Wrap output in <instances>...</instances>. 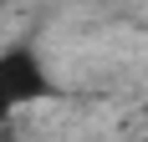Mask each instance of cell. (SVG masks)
<instances>
[{
    "mask_svg": "<svg viewBox=\"0 0 148 142\" xmlns=\"http://www.w3.org/2000/svg\"><path fill=\"white\" fill-rule=\"evenodd\" d=\"M0 97H5V107L10 112H21V107H36V101H56L61 86L56 76H51V66L41 61V51L26 41H15L0 51Z\"/></svg>",
    "mask_w": 148,
    "mask_h": 142,
    "instance_id": "6da1fadb",
    "label": "cell"
},
{
    "mask_svg": "<svg viewBox=\"0 0 148 142\" xmlns=\"http://www.w3.org/2000/svg\"><path fill=\"white\" fill-rule=\"evenodd\" d=\"M143 142H148V137H143Z\"/></svg>",
    "mask_w": 148,
    "mask_h": 142,
    "instance_id": "3957f363",
    "label": "cell"
},
{
    "mask_svg": "<svg viewBox=\"0 0 148 142\" xmlns=\"http://www.w3.org/2000/svg\"><path fill=\"white\" fill-rule=\"evenodd\" d=\"M10 117H15V112H10V107H5V97H0V127H5V122H10Z\"/></svg>",
    "mask_w": 148,
    "mask_h": 142,
    "instance_id": "7a4b0ae2",
    "label": "cell"
}]
</instances>
